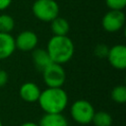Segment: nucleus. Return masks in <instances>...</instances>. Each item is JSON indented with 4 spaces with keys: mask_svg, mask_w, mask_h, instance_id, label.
<instances>
[{
    "mask_svg": "<svg viewBox=\"0 0 126 126\" xmlns=\"http://www.w3.org/2000/svg\"><path fill=\"white\" fill-rule=\"evenodd\" d=\"M46 51L52 62L62 65L72 59L75 47L67 35H53L47 43Z\"/></svg>",
    "mask_w": 126,
    "mask_h": 126,
    "instance_id": "obj_1",
    "label": "nucleus"
},
{
    "mask_svg": "<svg viewBox=\"0 0 126 126\" xmlns=\"http://www.w3.org/2000/svg\"><path fill=\"white\" fill-rule=\"evenodd\" d=\"M37 101L45 113H61L68 104V95L61 88H47L40 92Z\"/></svg>",
    "mask_w": 126,
    "mask_h": 126,
    "instance_id": "obj_2",
    "label": "nucleus"
},
{
    "mask_svg": "<svg viewBox=\"0 0 126 126\" xmlns=\"http://www.w3.org/2000/svg\"><path fill=\"white\" fill-rule=\"evenodd\" d=\"M32 10L34 17L42 22H51L59 14V6L55 0H35Z\"/></svg>",
    "mask_w": 126,
    "mask_h": 126,
    "instance_id": "obj_3",
    "label": "nucleus"
},
{
    "mask_svg": "<svg viewBox=\"0 0 126 126\" xmlns=\"http://www.w3.org/2000/svg\"><path fill=\"white\" fill-rule=\"evenodd\" d=\"M42 77L48 88H61L65 82L66 74L61 64L51 62L42 70Z\"/></svg>",
    "mask_w": 126,
    "mask_h": 126,
    "instance_id": "obj_4",
    "label": "nucleus"
},
{
    "mask_svg": "<svg viewBox=\"0 0 126 126\" xmlns=\"http://www.w3.org/2000/svg\"><path fill=\"white\" fill-rule=\"evenodd\" d=\"M72 118L79 124H89L92 122L93 116L94 114V106L91 102L85 99L76 100L71 106Z\"/></svg>",
    "mask_w": 126,
    "mask_h": 126,
    "instance_id": "obj_5",
    "label": "nucleus"
},
{
    "mask_svg": "<svg viewBox=\"0 0 126 126\" xmlns=\"http://www.w3.org/2000/svg\"><path fill=\"white\" fill-rule=\"evenodd\" d=\"M125 24V15L122 10H109L102 18V28L108 32L120 31Z\"/></svg>",
    "mask_w": 126,
    "mask_h": 126,
    "instance_id": "obj_6",
    "label": "nucleus"
},
{
    "mask_svg": "<svg viewBox=\"0 0 126 126\" xmlns=\"http://www.w3.org/2000/svg\"><path fill=\"white\" fill-rule=\"evenodd\" d=\"M106 58L110 65L118 70L126 68V47L123 44H117L108 49Z\"/></svg>",
    "mask_w": 126,
    "mask_h": 126,
    "instance_id": "obj_7",
    "label": "nucleus"
},
{
    "mask_svg": "<svg viewBox=\"0 0 126 126\" xmlns=\"http://www.w3.org/2000/svg\"><path fill=\"white\" fill-rule=\"evenodd\" d=\"M38 38L35 32L32 31H24L20 32L15 39L16 47L22 51H32L35 48Z\"/></svg>",
    "mask_w": 126,
    "mask_h": 126,
    "instance_id": "obj_8",
    "label": "nucleus"
},
{
    "mask_svg": "<svg viewBox=\"0 0 126 126\" xmlns=\"http://www.w3.org/2000/svg\"><path fill=\"white\" fill-rule=\"evenodd\" d=\"M40 92L41 91L36 84L32 82H27L21 86L19 93L23 100L27 102H35L39 97Z\"/></svg>",
    "mask_w": 126,
    "mask_h": 126,
    "instance_id": "obj_9",
    "label": "nucleus"
},
{
    "mask_svg": "<svg viewBox=\"0 0 126 126\" xmlns=\"http://www.w3.org/2000/svg\"><path fill=\"white\" fill-rule=\"evenodd\" d=\"M16 49L15 38L7 32H0V60L10 57Z\"/></svg>",
    "mask_w": 126,
    "mask_h": 126,
    "instance_id": "obj_10",
    "label": "nucleus"
},
{
    "mask_svg": "<svg viewBox=\"0 0 126 126\" xmlns=\"http://www.w3.org/2000/svg\"><path fill=\"white\" fill-rule=\"evenodd\" d=\"M39 126H68V121L61 113H45L40 121Z\"/></svg>",
    "mask_w": 126,
    "mask_h": 126,
    "instance_id": "obj_11",
    "label": "nucleus"
},
{
    "mask_svg": "<svg viewBox=\"0 0 126 126\" xmlns=\"http://www.w3.org/2000/svg\"><path fill=\"white\" fill-rule=\"evenodd\" d=\"M32 61L36 69L41 72L47 65H49L52 62L46 49H42V48H37V49L34 48L32 50Z\"/></svg>",
    "mask_w": 126,
    "mask_h": 126,
    "instance_id": "obj_12",
    "label": "nucleus"
},
{
    "mask_svg": "<svg viewBox=\"0 0 126 126\" xmlns=\"http://www.w3.org/2000/svg\"><path fill=\"white\" fill-rule=\"evenodd\" d=\"M50 23H51V31L54 35H67V33L69 32L70 25L66 19L57 16Z\"/></svg>",
    "mask_w": 126,
    "mask_h": 126,
    "instance_id": "obj_13",
    "label": "nucleus"
},
{
    "mask_svg": "<svg viewBox=\"0 0 126 126\" xmlns=\"http://www.w3.org/2000/svg\"><path fill=\"white\" fill-rule=\"evenodd\" d=\"M92 122L95 126H110L112 123V118L106 111H97L94 112Z\"/></svg>",
    "mask_w": 126,
    "mask_h": 126,
    "instance_id": "obj_14",
    "label": "nucleus"
},
{
    "mask_svg": "<svg viewBox=\"0 0 126 126\" xmlns=\"http://www.w3.org/2000/svg\"><path fill=\"white\" fill-rule=\"evenodd\" d=\"M15 27V21L13 17L7 14L0 15V32L10 33Z\"/></svg>",
    "mask_w": 126,
    "mask_h": 126,
    "instance_id": "obj_15",
    "label": "nucleus"
},
{
    "mask_svg": "<svg viewBox=\"0 0 126 126\" xmlns=\"http://www.w3.org/2000/svg\"><path fill=\"white\" fill-rule=\"evenodd\" d=\"M111 98L117 103H124L126 101V87L116 86L111 91Z\"/></svg>",
    "mask_w": 126,
    "mask_h": 126,
    "instance_id": "obj_16",
    "label": "nucleus"
},
{
    "mask_svg": "<svg viewBox=\"0 0 126 126\" xmlns=\"http://www.w3.org/2000/svg\"><path fill=\"white\" fill-rule=\"evenodd\" d=\"M105 3L110 10H122L126 6V0H105Z\"/></svg>",
    "mask_w": 126,
    "mask_h": 126,
    "instance_id": "obj_17",
    "label": "nucleus"
},
{
    "mask_svg": "<svg viewBox=\"0 0 126 126\" xmlns=\"http://www.w3.org/2000/svg\"><path fill=\"white\" fill-rule=\"evenodd\" d=\"M108 49H109V48H108L105 44H97V45L94 47V54H95L97 57L101 58V57H106V56H107Z\"/></svg>",
    "mask_w": 126,
    "mask_h": 126,
    "instance_id": "obj_18",
    "label": "nucleus"
},
{
    "mask_svg": "<svg viewBox=\"0 0 126 126\" xmlns=\"http://www.w3.org/2000/svg\"><path fill=\"white\" fill-rule=\"evenodd\" d=\"M8 82V73L4 70H0V88L5 86Z\"/></svg>",
    "mask_w": 126,
    "mask_h": 126,
    "instance_id": "obj_19",
    "label": "nucleus"
},
{
    "mask_svg": "<svg viewBox=\"0 0 126 126\" xmlns=\"http://www.w3.org/2000/svg\"><path fill=\"white\" fill-rule=\"evenodd\" d=\"M12 3V0H0V11L7 9Z\"/></svg>",
    "mask_w": 126,
    "mask_h": 126,
    "instance_id": "obj_20",
    "label": "nucleus"
},
{
    "mask_svg": "<svg viewBox=\"0 0 126 126\" xmlns=\"http://www.w3.org/2000/svg\"><path fill=\"white\" fill-rule=\"evenodd\" d=\"M21 126H39V125L36 124V123H34V122H30V121H28V122L23 123Z\"/></svg>",
    "mask_w": 126,
    "mask_h": 126,
    "instance_id": "obj_21",
    "label": "nucleus"
},
{
    "mask_svg": "<svg viewBox=\"0 0 126 126\" xmlns=\"http://www.w3.org/2000/svg\"><path fill=\"white\" fill-rule=\"evenodd\" d=\"M0 126H3V124H2V122H1V120H0Z\"/></svg>",
    "mask_w": 126,
    "mask_h": 126,
    "instance_id": "obj_22",
    "label": "nucleus"
}]
</instances>
